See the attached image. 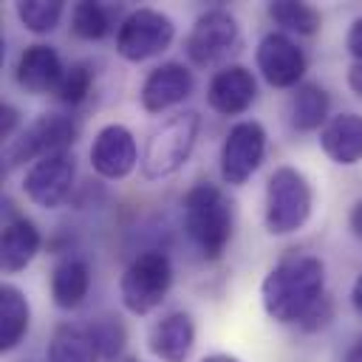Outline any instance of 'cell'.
<instances>
[{"mask_svg":"<svg viewBox=\"0 0 362 362\" xmlns=\"http://www.w3.org/2000/svg\"><path fill=\"white\" fill-rule=\"evenodd\" d=\"M139 161V147L133 133L124 124H105L90 144V167L107 178V181H119L127 178L136 170Z\"/></svg>","mask_w":362,"mask_h":362,"instance_id":"cell-12","label":"cell"},{"mask_svg":"<svg viewBox=\"0 0 362 362\" xmlns=\"http://www.w3.org/2000/svg\"><path fill=\"white\" fill-rule=\"evenodd\" d=\"M42 238L40 229L34 226V221H28L25 215H11L3 223V235H0V266L6 274L23 272L40 252Z\"/></svg>","mask_w":362,"mask_h":362,"instance_id":"cell-18","label":"cell"},{"mask_svg":"<svg viewBox=\"0 0 362 362\" xmlns=\"http://www.w3.org/2000/svg\"><path fill=\"white\" fill-rule=\"evenodd\" d=\"M331 317H334V303H331V297L325 294V297L300 320V328L308 331V334H311V331H320V328H325V325L331 322Z\"/></svg>","mask_w":362,"mask_h":362,"instance_id":"cell-28","label":"cell"},{"mask_svg":"<svg viewBox=\"0 0 362 362\" xmlns=\"http://www.w3.org/2000/svg\"><path fill=\"white\" fill-rule=\"evenodd\" d=\"M48 362H99V351L85 325L59 322L48 339Z\"/></svg>","mask_w":362,"mask_h":362,"instance_id":"cell-22","label":"cell"},{"mask_svg":"<svg viewBox=\"0 0 362 362\" xmlns=\"http://www.w3.org/2000/svg\"><path fill=\"white\" fill-rule=\"evenodd\" d=\"M14 11H17V20L31 34H51L65 14V3L62 0H20Z\"/></svg>","mask_w":362,"mask_h":362,"instance_id":"cell-25","label":"cell"},{"mask_svg":"<svg viewBox=\"0 0 362 362\" xmlns=\"http://www.w3.org/2000/svg\"><path fill=\"white\" fill-rule=\"evenodd\" d=\"M192 88H195V79L184 62H161L144 76L139 99L147 113H164L181 105L192 93Z\"/></svg>","mask_w":362,"mask_h":362,"instance_id":"cell-14","label":"cell"},{"mask_svg":"<svg viewBox=\"0 0 362 362\" xmlns=\"http://www.w3.org/2000/svg\"><path fill=\"white\" fill-rule=\"evenodd\" d=\"M201 362H243V359H238L235 354H209V356H204Z\"/></svg>","mask_w":362,"mask_h":362,"instance_id":"cell-35","label":"cell"},{"mask_svg":"<svg viewBox=\"0 0 362 362\" xmlns=\"http://www.w3.org/2000/svg\"><path fill=\"white\" fill-rule=\"evenodd\" d=\"M175 40V23L156 8L130 11L116 28V54L127 62H144L167 51Z\"/></svg>","mask_w":362,"mask_h":362,"instance_id":"cell-7","label":"cell"},{"mask_svg":"<svg viewBox=\"0 0 362 362\" xmlns=\"http://www.w3.org/2000/svg\"><path fill=\"white\" fill-rule=\"evenodd\" d=\"M314 209V189L303 170L277 167L266 181V209L263 221L269 235H291L305 226Z\"/></svg>","mask_w":362,"mask_h":362,"instance_id":"cell-4","label":"cell"},{"mask_svg":"<svg viewBox=\"0 0 362 362\" xmlns=\"http://www.w3.org/2000/svg\"><path fill=\"white\" fill-rule=\"evenodd\" d=\"M20 130H23L20 110H17L14 105H3V107H0V136H3V141H11Z\"/></svg>","mask_w":362,"mask_h":362,"instance_id":"cell-29","label":"cell"},{"mask_svg":"<svg viewBox=\"0 0 362 362\" xmlns=\"http://www.w3.org/2000/svg\"><path fill=\"white\" fill-rule=\"evenodd\" d=\"M181 223L204 260H218L235 232V206L218 184L198 181L184 192Z\"/></svg>","mask_w":362,"mask_h":362,"instance_id":"cell-2","label":"cell"},{"mask_svg":"<svg viewBox=\"0 0 362 362\" xmlns=\"http://www.w3.org/2000/svg\"><path fill=\"white\" fill-rule=\"evenodd\" d=\"M170 288H173V263L158 249H147L136 255L119 280L122 305L136 317L156 311L170 294Z\"/></svg>","mask_w":362,"mask_h":362,"instance_id":"cell-5","label":"cell"},{"mask_svg":"<svg viewBox=\"0 0 362 362\" xmlns=\"http://www.w3.org/2000/svg\"><path fill=\"white\" fill-rule=\"evenodd\" d=\"M269 17L280 28L303 34V37H314L322 28L320 8L308 6V3H297V0H274V3H269Z\"/></svg>","mask_w":362,"mask_h":362,"instance_id":"cell-23","label":"cell"},{"mask_svg":"<svg viewBox=\"0 0 362 362\" xmlns=\"http://www.w3.org/2000/svg\"><path fill=\"white\" fill-rule=\"evenodd\" d=\"M90 291V269L82 257H62L51 269V300L57 308L71 311L85 303Z\"/></svg>","mask_w":362,"mask_h":362,"instance_id":"cell-19","label":"cell"},{"mask_svg":"<svg viewBox=\"0 0 362 362\" xmlns=\"http://www.w3.org/2000/svg\"><path fill=\"white\" fill-rule=\"evenodd\" d=\"M348 226H351V232L362 240V198L351 206V215H348Z\"/></svg>","mask_w":362,"mask_h":362,"instance_id":"cell-31","label":"cell"},{"mask_svg":"<svg viewBox=\"0 0 362 362\" xmlns=\"http://www.w3.org/2000/svg\"><path fill=\"white\" fill-rule=\"evenodd\" d=\"M348 85H351V90L362 99V62H354V65L348 68Z\"/></svg>","mask_w":362,"mask_h":362,"instance_id":"cell-32","label":"cell"},{"mask_svg":"<svg viewBox=\"0 0 362 362\" xmlns=\"http://www.w3.org/2000/svg\"><path fill=\"white\" fill-rule=\"evenodd\" d=\"M342 362H362V337L345 351V359H342Z\"/></svg>","mask_w":362,"mask_h":362,"instance_id":"cell-34","label":"cell"},{"mask_svg":"<svg viewBox=\"0 0 362 362\" xmlns=\"http://www.w3.org/2000/svg\"><path fill=\"white\" fill-rule=\"evenodd\" d=\"M331 96L320 82H303L294 88L291 105H288V124L300 133H311L328 124Z\"/></svg>","mask_w":362,"mask_h":362,"instance_id":"cell-20","label":"cell"},{"mask_svg":"<svg viewBox=\"0 0 362 362\" xmlns=\"http://www.w3.org/2000/svg\"><path fill=\"white\" fill-rule=\"evenodd\" d=\"M325 297V263L317 255H288L260 283V303L269 320L291 325Z\"/></svg>","mask_w":362,"mask_h":362,"instance_id":"cell-1","label":"cell"},{"mask_svg":"<svg viewBox=\"0 0 362 362\" xmlns=\"http://www.w3.org/2000/svg\"><path fill=\"white\" fill-rule=\"evenodd\" d=\"M198 130H201L198 110H178L170 119H164L147 136V144L141 153V175L147 181H156L181 170L198 141Z\"/></svg>","mask_w":362,"mask_h":362,"instance_id":"cell-3","label":"cell"},{"mask_svg":"<svg viewBox=\"0 0 362 362\" xmlns=\"http://www.w3.org/2000/svg\"><path fill=\"white\" fill-rule=\"evenodd\" d=\"M351 303H354L356 314L362 317V272L356 274V280H354V286H351Z\"/></svg>","mask_w":362,"mask_h":362,"instance_id":"cell-33","label":"cell"},{"mask_svg":"<svg viewBox=\"0 0 362 362\" xmlns=\"http://www.w3.org/2000/svg\"><path fill=\"white\" fill-rule=\"evenodd\" d=\"M345 48H348V54L354 57V62H362V14L351 23L348 37H345Z\"/></svg>","mask_w":362,"mask_h":362,"instance_id":"cell-30","label":"cell"},{"mask_svg":"<svg viewBox=\"0 0 362 362\" xmlns=\"http://www.w3.org/2000/svg\"><path fill=\"white\" fill-rule=\"evenodd\" d=\"M90 85H93V65L85 62V59H76L71 65H65V74L54 90V96L62 102V105H82L90 93Z\"/></svg>","mask_w":362,"mask_h":362,"instance_id":"cell-27","label":"cell"},{"mask_svg":"<svg viewBox=\"0 0 362 362\" xmlns=\"http://www.w3.org/2000/svg\"><path fill=\"white\" fill-rule=\"evenodd\" d=\"M240 42V25L232 11L226 8H209L195 17L184 51L195 65H215L223 57H229Z\"/></svg>","mask_w":362,"mask_h":362,"instance_id":"cell-8","label":"cell"},{"mask_svg":"<svg viewBox=\"0 0 362 362\" xmlns=\"http://www.w3.org/2000/svg\"><path fill=\"white\" fill-rule=\"evenodd\" d=\"M76 178V158L71 150L42 156L23 175V192L34 206L57 209L68 201Z\"/></svg>","mask_w":362,"mask_h":362,"instance_id":"cell-10","label":"cell"},{"mask_svg":"<svg viewBox=\"0 0 362 362\" xmlns=\"http://www.w3.org/2000/svg\"><path fill=\"white\" fill-rule=\"evenodd\" d=\"M113 28V8L105 3H76L71 8V31L82 40H102Z\"/></svg>","mask_w":362,"mask_h":362,"instance_id":"cell-24","label":"cell"},{"mask_svg":"<svg viewBox=\"0 0 362 362\" xmlns=\"http://www.w3.org/2000/svg\"><path fill=\"white\" fill-rule=\"evenodd\" d=\"M257 96L255 74L246 65H223L212 74L206 85V105L218 116H240L252 107Z\"/></svg>","mask_w":362,"mask_h":362,"instance_id":"cell-13","label":"cell"},{"mask_svg":"<svg viewBox=\"0 0 362 362\" xmlns=\"http://www.w3.org/2000/svg\"><path fill=\"white\" fill-rule=\"evenodd\" d=\"M255 62L260 76L272 85V88H297L303 85L300 79L305 76L308 59L303 54V48L283 31H269L260 37L257 51H255Z\"/></svg>","mask_w":362,"mask_h":362,"instance_id":"cell-11","label":"cell"},{"mask_svg":"<svg viewBox=\"0 0 362 362\" xmlns=\"http://www.w3.org/2000/svg\"><path fill=\"white\" fill-rule=\"evenodd\" d=\"M150 351L161 362H187L195 345V322L187 311H170L150 328Z\"/></svg>","mask_w":362,"mask_h":362,"instance_id":"cell-16","label":"cell"},{"mask_svg":"<svg viewBox=\"0 0 362 362\" xmlns=\"http://www.w3.org/2000/svg\"><path fill=\"white\" fill-rule=\"evenodd\" d=\"M266 156V127L255 119H243L229 127L221 144V178L229 187L246 184L263 164Z\"/></svg>","mask_w":362,"mask_h":362,"instance_id":"cell-9","label":"cell"},{"mask_svg":"<svg viewBox=\"0 0 362 362\" xmlns=\"http://www.w3.org/2000/svg\"><path fill=\"white\" fill-rule=\"evenodd\" d=\"M62 74H65V65H62L57 48L54 45H45V42L28 45L17 57V65H14L17 85L25 93H34V96L54 93L57 85H59V79H62Z\"/></svg>","mask_w":362,"mask_h":362,"instance_id":"cell-15","label":"cell"},{"mask_svg":"<svg viewBox=\"0 0 362 362\" xmlns=\"http://www.w3.org/2000/svg\"><path fill=\"white\" fill-rule=\"evenodd\" d=\"M322 153L342 167H354L362 161V116L359 113H337L320 130Z\"/></svg>","mask_w":362,"mask_h":362,"instance_id":"cell-17","label":"cell"},{"mask_svg":"<svg viewBox=\"0 0 362 362\" xmlns=\"http://www.w3.org/2000/svg\"><path fill=\"white\" fill-rule=\"evenodd\" d=\"M85 328H88V334H90V339H93V345L99 351V359H107V362L122 359L119 354H122V348L127 342V331H124L119 317L102 314V317L90 320Z\"/></svg>","mask_w":362,"mask_h":362,"instance_id":"cell-26","label":"cell"},{"mask_svg":"<svg viewBox=\"0 0 362 362\" xmlns=\"http://www.w3.org/2000/svg\"><path fill=\"white\" fill-rule=\"evenodd\" d=\"M31 305L14 283L0 286V351H14L28 334Z\"/></svg>","mask_w":362,"mask_h":362,"instance_id":"cell-21","label":"cell"},{"mask_svg":"<svg viewBox=\"0 0 362 362\" xmlns=\"http://www.w3.org/2000/svg\"><path fill=\"white\" fill-rule=\"evenodd\" d=\"M116 362H147V359H141V356H136V354H127V356H122V359H116Z\"/></svg>","mask_w":362,"mask_h":362,"instance_id":"cell-36","label":"cell"},{"mask_svg":"<svg viewBox=\"0 0 362 362\" xmlns=\"http://www.w3.org/2000/svg\"><path fill=\"white\" fill-rule=\"evenodd\" d=\"M76 122L65 113H40L34 122H28L11 141L3 144V167L14 170L25 161H40L42 156L71 150L76 141Z\"/></svg>","mask_w":362,"mask_h":362,"instance_id":"cell-6","label":"cell"}]
</instances>
